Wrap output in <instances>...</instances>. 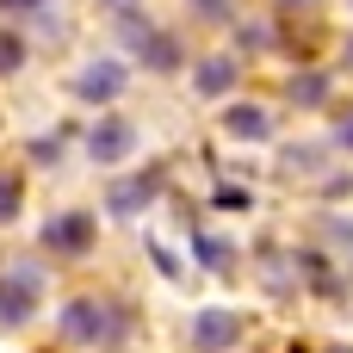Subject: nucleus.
Segmentation results:
<instances>
[{"label":"nucleus","instance_id":"1","mask_svg":"<svg viewBox=\"0 0 353 353\" xmlns=\"http://www.w3.org/2000/svg\"><path fill=\"white\" fill-rule=\"evenodd\" d=\"M56 329H62L68 347H118L124 329H130V316H124L112 298H74V304H62Z\"/></svg>","mask_w":353,"mask_h":353},{"label":"nucleus","instance_id":"2","mask_svg":"<svg viewBox=\"0 0 353 353\" xmlns=\"http://www.w3.org/2000/svg\"><path fill=\"white\" fill-rule=\"evenodd\" d=\"M37 298H43V273L37 267L0 273V329H25L37 316Z\"/></svg>","mask_w":353,"mask_h":353},{"label":"nucleus","instance_id":"3","mask_svg":"<svg viewBox=\"0 0 353 353\" xmlns=\"http://www.w3.org/2000/svg\"><path fill=\"white\" fill-rule=\"evenodd\" d=\"M130 155H137V124L118 118V112H99V124L87 130V161L118 168V161H130Z\"/></svg>","mask_w":353,"mask_h":353},{"label":"nucleus","instance_id":"4","mask_svg":"<svg viewBox=\"0 0 353 353\" xmlns=\"http://www.w3.org/2000/svg\"><path fill=\"white\" fill-rule=\"evenodd\" d=\"M37 242H43V254H56V261H81V254L93 248V211H56Z\"/></svg>","mask_w":353,"mask_h":353},{"label":"nucleus","instance_id":"5","mask_svg":"<svg viewBox=\"0 0 353 353\" xmlns=\"http://www.w3.org/2000/svg\"><path fill=\"white\" fill-rule=\"evenodd\" d=\"M236 341H242V316H236V310L211 304V310L192 316V347H199V353H230Z\"/></svg>","mask_w":353,"mask_h":353},{"label":"nucleus","instance_id":"6","mask_svg":"<svg viewBox=\"0 0 353 353\" xmlns=\"http://www.w3.org/2000/svg\"><path fill=\"white\" fill-rule=\"evenodd\" d=\"M124 87H130V68H124V62H112V56H99V62H87V68L74 74V93H81V99H93V105L118 99Z\"/></svg>","mask_w":353,"mask_h":353},{"label":"nucleus","instance_id":"7","mask_svg":"<svg viewBox=\"0 0 353 353\" xmlns=\"http://www.w3.org/2000/svg\"><path fill=\"white\" fill-rule=\"evenodd\" d=\"M155 192H161V168H143V174H130V180H118L105 192V211L112 217H137V211H149Z\"/></svg>","mask_w":353,"mask_h":353},{"label":"nucleus","instance_id":"8","mask_svg":"<svg viewBox=\"0 0 353 353\" xmlns=\"http://www.w3.org/2000/svg\"><path fill=\"white\" fill-rule=\"evenodd\" d=\"M223 130L242 137V143H267V137H273V112H267V105H230V112H223Z\"/></svg>","mask_w":353,"mask_h":353},{"label":"nucleus","instance_id":"9","mask_svg":"<svg viewBox=\"0 0 353 353\" xmlns=\"http://www.w3.org/2000/svg\"><path fill=\"white\" fill-rule=\"evenodd\" d=\"M236 74H242V62H236V56H205V62H199V74H192V87H199L205 99H217V93H230V87H236Z\"/></svg>","mask_w":353,"mask_h":353},{"label":"nucleus","instance_id":"10","mask_svg":"<svg viewBox=\"0 0 353 353\" xmlns=\"http://www.w3.org/2000/svg\"><path fill=\"white\" fill-rule=\"evenodd\" d=\"M192 261H205L211 273H230V261H236V248H230L223 236H192Z\"/></svg>","mask_w":353,"mask_h":353},{"label":"nucleus","instance_id":"11","mask_svg":"<svg viewBox=\"0 0 353 353\" xmlns=\"http://www.w3.org/2000/svg\"><path fill=\"white\" fill-rule=\"evenodd\" d=\"M143 62H149L155 74H168V68H180V43H174L168 31H155V37L143 43Z\"/></svg>","mask_w":353,"mask_h":353},{"label":"nucleus","instance_id":"12","mask_svg":"<svg viewBox=\"0 0 353 353\" xmlns=\"http://www.w3.org/2000/svg\"><path fill=\"white\" fill-rule=\"evenodd\" d=\"M292 99L298 105H323L329 99V74H292Z\"/></svg>","mask_w":353,"mask_h":353},{"label":"nucleus","instance_id":"13","mask_svg":"<svg viewBox=\"0 0 353 353\" xmlns=\"http://www.w3.org/2000/svg\"><path fill=\"white\" fill-rule=\"evenodd\" d=\"M19 205H25L19 174H0V223H12V217H19Z\"/></svg>","mask_w":353,"mask_h":353},{"label":"nucleus","instance_id":"14","mask_svg":"<svg viewBox=\"0 0 353 353\" xmlns=\"http://www.w3.org/2000/svg\"><path fill=\"white\" fill-rule=\"evenodd\" d=\"M316 155H323L316 143H304V149H285V168H292V174H310V168H316Z\"/></svg>","mask_w":353,"mask_h":353},{"label":"nucleus","instance_id":"15","mask_svg":"<svg viewBox=\"0 0 353 353\" xmlns=\"http://www.w3.org/2000/svg\"><path fill=\"white\" fill-rule=\"evenodd\" d=\"M19 62H25V43L19 37H0V74H12Z\"/></svg>","mask_w":353,"mask_h":353},{"label":"nucleus","instance_id":"16","mask_svg":"<svg viewBox=\"0 0 353 353\" xmlns=\"http://www.w3.org/2000/svg\"><path fill=\"white\" fill-rule=\"evenodd\" d=\"M6 12H31V6H43V0H0Z\"/></svg>","mask_w":353,"mask_h":353},{"label":"nucleus","instance_id":"17","mask_svg":"<svg viewBox=\"0 0 353 353\" xmlns=\"http://www.w3.org/2000/svg\"><path fill=\"white\" fill-rule=\"evenodd\" d=\"M335 143H347V149H353V118L341 124V130H335Z\"/></svg>","mask_w":353,"mask_h":353},{"label":"nucleus","instance_id":"18","mask_svg":"<svg viewBox=\"0 0 353 353\" xmlns=\"http://www.w3.org/2000/svg\"><path fill=\"white\" fill-rule=\"evenodd\" d=\"M347 62H353V37H347Z\"/></svg>","mask_w":353,"mask_h":353},{"label":"nucleus","instance_id":"19","mask_svg":"<svg viewBox=\"0 0 353 353\" xmlns=\"http://www.w3.org/2000/svg\"><path fill=\"white\" fill-rule=\"evenodd\" d=\"M335 353H353V347H335Z\"/></svg>","mask_w":353,"mask_h":353},{"label":"nucleus","instance_id":"20","mask_svg":"<svg viewBox=\"0 0 353 353\" xmlns=\"http://www.w3.org/2000/svg\"><path fill=\"white\" fill-rule=\"evenodd\" d=\"M285 6H292V0H285ZM304 6H310V0H304Z\"/></svg>","mask_w":353,"mask_h":353},{"label":"nucleus","instance_id":"21","mask_svg":"<svg viewBox=\"0 0 353 353\" xmlns=\"http://www.w3.org/2000/svg\"><path fill=\"white\" fill-rule=\"evenodd\" d=\"M118 6H130V0H118Z\"/></svg>","mask_w":353,"mask_h":353}]
</instances>
